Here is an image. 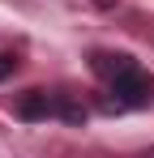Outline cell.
<instances>
[{
    "label": "cell",
    "mask_w": 154,
    "mask_h": 158,
    "mask_svg": "<svg viewBox=\"0 0 154 158\" xmlns=\"http://www.w3.org/2000/svg\"><path fill=\"white\" fill-rule=\"evenodd\" d=\"M150 77L141 69H128L120 77H111V107H150Z\"/></svg>",
    "instance_id": "obj_1"
},
{
    "label": "cell",
    "mask_w": 154,
    "mask_h": 158,
    "mask_svg": "<svg viewBox=\"0 0 154 158\" xmlns=\"http://www.w3.org/2000/svg\"><path fill=\"white\" fill-rule=\"evenodd\" d=\"M17 115L22 120H47V115H56V94H47V90H26L22 98H17Z\"/></svg>",
    "instance_id": "obj_2"
},
{
    "label": "cell",
    "mask_w": 154,
    "mask_h": 158,
    "mask_svg": "<svg viewBox=\"0 0 154 158\" xmlns=\"http://www.w3.org/2000/svg\"><path fill=\"white\" fill-rule=\"evenodd\" d=\"M90 69L99 73V77H120V73H128V69H137V60L133 56H124V52H94L90 56Z\"/></svg>",
    "instance_id": "obj_3"
},
{
    "label": "cell",
    "mask_w": 154,
    "mask_h": 158,
    "mask_svg": "<svg viewBox=\"0 0 154 158\" xmlns=\"http://www.w3.org/2000/svg\"><path fill=\"white\" fill-rule=\"evenodd\" d=\"M56 115L69 120V124H81V120H86V107L77 103L73 94H56Z\"/></svg>",
    "instance_id": "obj_4"
},
{
    "label": "cell",
    "mask_w": 154,
    "mask_h": 158,
    "mask_svg": "<svg viewBox=\"0 0 154 158\" xmlns=\"http://www.w3.org/2000/svg\"><path fill=\"white\" fill-rule=\"evenodd\" d=\"M13 69H17V60H13V56H4V52H0V81H4V77H13Z\"/></svg>",
    "instance_id": "obj_5"
},
{
    "label": "cell",
    "mask_w": 154,
    "mask_h": 158,
    "mask_svg": "<svg viewBox=\"0 0 154 158\" xmlns=\"http://www.w3.org/2000/svg\"><path fill=\"white\" fill-rule=\"evenodd\" d=\"M94 4H99V9H111V4H116V0H94Z\"/></svg>",
    "instance_id": "obj_6"
}]
</instances>
